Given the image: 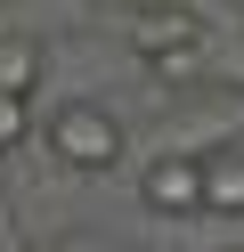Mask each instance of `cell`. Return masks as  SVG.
I'll return each mask as SVG.
<instances>
[{
  "mask_svg": "<svg viewBox=\"0 0 244 252\" xmlns=\"http://www.w3.org/2000/svg\"><path fill=\"white\" fill-rule=\"evenodd\" d=\"M139 203L155 220H204V155H146L139 171Z\"/></svg>",
  "mask_w": 244,
  "mask_h": 252,
  "instance_id": "cell-3",
  "label": "cell"
},
{
  "mask_svg": "<svg viewBox=\"0 0 244 252\" xmlns=\"http://www.w3.org/2000/svg\"><path fill=\"white\" fill-rule=\"evenodd\" d=\"M49 252H139V244H114V236H57Z\"/></svg>",
  "mask_w": 244,
  "mask_h": 252,
  "instance_id": "cell-7",
  "label": "cell"
},
{
  "mask_svg": "<svg viewBox=\"0 0 244 252\" xmlns=\"http://www.w3.org/2000/svg\"><path fill=\"white\" fill-rule=\"evenodd\" d=\"M0 8H8V0H0Z\"/></svg>",
  "mask_w": 244,
  "mask_h": 252,
  "instance_id": "cell-8",
  "label": "cell"
},
{
  "mask_svg": "<svg viewBox=\"0 0 244 252\" xmlns=\"http://www.w3.org/2000/svg\"><path fill=\"white\" fill-rule=\"evenodd\" d=\"M41 147L57 155L65 171H81V179H106V171L130 155V130L114 122V106H98V98H65L57 114H41Z\"/></svg>",
  "mask_w": 244,
  "mask_h": 252,
  "instance_id": "cell-2",
  "label": "cell"
},
{
  "mask_svg": "<svg viewBox=\"0 0 244 252\" xmlns=\"http://www.w3.org/2000/svg\"><path fill=\"white\" fill-rule=\"evenodd\" d=\"M41 73H49V41L0 25V90H41Z\"/></svg>",
  "mask_w": 244,
  "mask_h": 252,
  "instance_id": "cell-5",
  "label": "cell"
},
{
  "mask_svg": "<svg viewBox=\"0 0 244 252\" xmlns=\"http://www.w3.org/2000/svg\"><path fill=\"white\" fill-rule=\"evenodd\" d=\"M25 138H41V122H33V90H0V155H16Z\"/></svg>",
  "mask_w": 244,
  "mask_h": 252,
  "instance_id": "cell-6",
  "label": "cell"
},
{
  "mask_svg": "<svg viewBox=\"0 0 244 252\" xmlns=\"http://www.w3.org/2000/svg\"><path fill=\"white\" fill-rule=\"evenodd\" d=\"M204 212L211 220H244V138L204 155Z\"/></svg>",
  "mask_w": 244,
  "mask_h": 252,
  "instance_id": "cell-4",
  "label": "cell"
},
{
  "mask_svg": "<svg viewBox=\"0 0 244 252\" xmlns=\"http://www.w3.org/2000/svg\"><path fill=\"white\" fill-rule=\"evenodd\" d=\"M114 33L139 57V73H155L163 90H195V82H220V73L244 82V65L220 57V25H211L204 0H139L114 17Z\"/></svg>",
  "mask_w": 244,
  "mask_h": 252,
  "instance_id": "cell-1",
  "label": "cell"
}]
</instances>
